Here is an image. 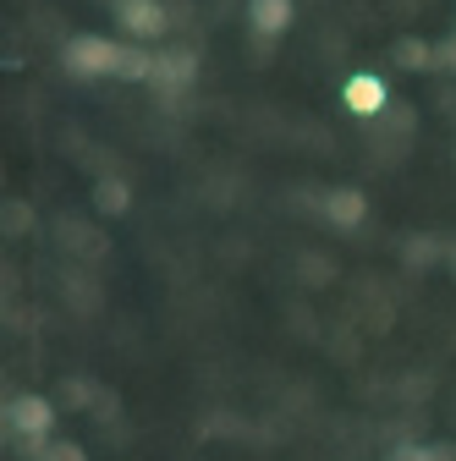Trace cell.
I'll list each match as a JSON object with an SVG mask.
<instances>
[{"instance_id": "obj_1", "label": "cell", "mask_w": 456, "mask_h": 461, "mask_svg": "<svg viewBox=\"0 0 456 461\" xmlns=\"http://www.w3.org/2000/svg\"><path fill=\"white\" fill-rule=\"evenodd\" d=\"M122 61H127V44L105 39V33L67 39V72L72 77H122Z\"/></svg>"}, {"instance_id": "obj_2", "label": "cell", "mask_w": 456, "mask_h": 461, "mask_svg": "<svg viewBox=\"0 0 456 461\" xmlns=\"http://www.w3.org/2000/svg\"><path fill=\"white\" fill-rule=\"evenodd\" d=\"M50 423H55V412H50V401H44V395H12V401H6V429L23 434L33 450L44 445Z\"/></svg>"}, {"instance_id": "obj_3", "label": "cell", "mask_w": 456, "mask_h": 461, "mask_svg": "<svg viewBox=\"0 0 456 461\" xmlns=\"http://www.w3.org/2000/svg\"><path fill=\"white\" fill-rule=\"evenodd\" d=\"M341 104H347L358 122H379V115L390 110V88H385V77H374V72H352L347 88H341Z\"/></svg>"}, {"instance_id": "obj_4", "label": "cell", "mask_w": 456, "mask_h": 461, "mask_svg": "<svg viewBox=\"0 0 456 461\" xmlns=\"http://www.w3.org/2000/svg\"><path fill=\"white\" fill-rule=\"evenodd\" d=\"M116 23L132 39H160L165 33V6L160 0H116Z\"/></svg>"}, {"instance_id": "obj_5", "label": "cell", "mask_w": 456, "mask_h": 461, "mask_svg": "<svg viewBox=\"0 0 456 461\" xmlns=\"http://www.w3.org/2000/svg\"><path fill=\"white\" fill-rule=\"evenodd\" d=\"M319 214H324L330 225H341V230H352V225H363L369 198H363L358 187H330V193L319 198Z\"/></svg>"}, {"instance_id": "obj_6", "label": "cell", "mask_w": 456, "mask_h": 461, "mask_svg": "<svg viewBox=\"0 0 456 461\" xmlns=\"http://www.w3.org/2000/svg\"><path fill=\"white\" fill-rule=\"evenodd\" d=\"M193 77H198L193 50H170V55H160V61H154V88H165V94H182Z\"/></svg>"}, {"instance_id": "obj_7", "label": "cell", "mask_w": 456, "mask_h": 461, "mask_svg": "<svg viewBox=\"0 0 456 461\" xmlns=\"http://www.w3.org/2000/svg\"><path fill=\"white\" fill-rule=\"evenodd\" d=\"M248 28L259 39H280L292 28V0H248Z\"/></svg>"}, {"instance_id": "obj_8", "label": "cell", "mask_w": 456, "mask_h": 461, "mask_svg": "<svg viewBox=\"0 0 456 461\" xmlns=\"http://www.w3.org/2000/svg\"><path fill=\"white\" fill-rule=\"evenodd\" d=\"M94 203H99L105 214H127V209H132V187L116 182V176H105V182H94Z\"/></svg>"}, {"instance_id": "obj_9", "label": "cell", "mask_w": 456, "mask_h": 461, "mask_svg": "<svg viewBox=\"0 0 456 461\" xmlns=\"http://www.w3.org/2000/svg\"><path fill=\"white\" fill-rule=\"evenodd\" d=\"M390 461H456L451 445H396Z\"/></svg>"}, {"instance_id": "obj_10", "label": "cell", "mask_w": 456, "mask_h": 461, "mask_svg": "<svg viewBox=\"0 0 456 461\" xmlns=\"http://www.w3.org/2000/svg\"><path fill=\"white\" fill-rule=\"evenodd\" d=\"M429 61H434V50H429L424 39H402V44H396V67L418 72V67H429Z\"/></svg>"}, {"instance_id": "obj_11", "label": "cell", "mask_w": 456, "mask_h": 461, "mask_svg": "<svg viewBox=\"0 0 456 461\" xmlns=\"http://www.w3.org/2000/svg\"><path fill=\"white\" fill-rule=\"evenodd\" d=\"M28 225H33L28 203H6V230H28Z\"/></svg>"}, {"instance_id": "obj_12", "label": "cell", "mask_w": 456, "mask_h": 461, "mask_svg": "<svg viewBox=\"0 0 456 461\" xmlns=\"http://www.w3.org/2000/svg\"><path fill=\"white\" fill-rule=\"evenodd\" d=\"M44 461H88V456H83V445H50Z\"/></svg>"}, {"instance_id": "obj_13", "label": "cell", "mask_w": 456, "mask_h": 461, "mask_svg": "<svg viewBox=\"0 0 456 461\" xmlns=\"http://www.w3.org/2000/svg\"><path fill=\"white\" fill-rule=\"evenodd\" d=\"M434 55H440V61H445V67H456V33H451V39H445V44H440Z\"/></svg>"}, {"instance_id": "obj_14", "label": "cell", "mask_w": 456, "mask_h": 461, "mask_svg": "<svg viewBox=\"0 0 456 461\" xmlns=\"http://www.w3.org/2000/svg\"><path fill=\"white\" fill-rule=\"evenodd\" d=\"M451 269H456V253H451Z\"/></svg>"}]
</instances>
